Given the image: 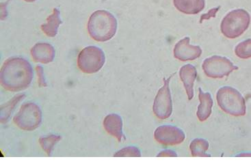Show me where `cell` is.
<instances>
[{"label": "cell", "instance_id": "1", "mask_svg": "<svg viewBox=\"0 0 251 168\" xmlns=\"http://www.w3.org/2000/svg\"><path fill=\"white\" fill-rule=\"evenodd\" d=\"M33 78L32 66L25 59L10 58L1 70V84L10 92L24 91L29 87Z\"/></svg>", "mask_w": 251, "mask_h": 168}, {"label": "cell", "instance_id": "23", "mask_svg": "<svg viewBox=\"0 0 251 168\" xmlns=\"http://www.w3.org/2000/svg\"><path fill=\"white\" fill-rule=\"evenodd\" d=\"M221 8V6L218 7V8H213V9L209 10L208 13L204 14L201 17L200 23H202L204 20H209L211 17H215L216 14L219 11V10Z\"/></svg>", "mask_w": 251, "mask_h": 168}, {"label": "cell", "instance_id": "21", "mask_svg": "<svg viewBox=\"0 0 251 168\" xmlns=\"http://www.w3.org/2000/svg\"><path fill=\"white\" fill-rule=\"evenodd\" d=\"M114 157H141L139 149L134 146L126 147L118 151Z\"/></svg>", "mask_w": 251, "mask_h": 168}, {"label": "cell", "instance_id": "10", "mask_svg": "<svg viewBox=\"0 0 251 168\" xmlns=\"http://www.w3.org/2000/svg\"><path fill=\"white\" fill-rule=\"evenodd\" d=\"M190 41V38L186 37L176 43L174 48L175 58L180 61L186 62L195 60L201 55V48L199 46H191Z\"/></svg>", "mask_w": 251, "mask_h": 168}, {"label": "cell", "instance_id": "14", "mask_svg": "<svg viewBox=\"0 0 251 168\" xmlns=\"http://www.w3.org/2000/svg\"><path fill=\"white\" fill-rule=\"evenodd\" d=\"M176 9L187 15H197L204 9L205 0H173Z\"/></svg>", "mask_w": 251, "mask_h": 168}, {"label": "cell", "instance_id": "25", "mask_svg": "<svg viewBox=\"0 0 251 168\" xmlns=\"http://www.w3.org/2000/svg\"><path fill=\"white\" fill-rule=\"evenodd\" d=\"M25 1H27V2H34V1H36V0H25Z\"/></svg>", "mask_w": 251, "mask_h": 168}, {"label": "cell", "instance_id": "2", "mask_svg": "<svg viewBox=\"0 0 251 168\" xmlns=\"http://www.w3.org/2000/svg\"><path fill=\"white\" fill-rule=\"evenodd\" d=\"M87 29L92 39L98 42H106L117 32V20L106 10H97L90 17Z\"/></svg>", "mask_w": 251, "mask_h": 168}, {"label": "cell", "instance_id": "22", "mask_svg": "<svg viewBox=\"0 0 251 168\" xmlns=\"http://www.w3.org/2000/svg\"><path fill=\"white\" fill-rule=\"evenodd\" d=\"M36 72L38 75V83L40 88L48 87V84L44 77V72H43V68L41 66H37L36 67Z\"/></svg>", "mask_w": 251, "mask_h": 168}, {"label": "cell", "instance_id": "6", "mask_svg": "<svg viewBox=\"0 0 251 168\" xmlns=\"http://www.w3.org/2000/svg\"><path fill=\"white\" fill-rule=\"evenodd\" d=\"M13 121L24 131H34L42 122V112L35 103H24L14 117Z\"/></svg>", "mask_w": 251, "mask_h": 168}, {"label": "cell", "instance_id": "18", "mask_svg": "<svg viewBox=\"0 0 251 168\" xmlns=\"http://www.w3.org/2000/svg\"><path fill=\"white\" fill-rule=\"evenodd\" d=\"M25 96L24 95H17V96L13 97V99L10 100L9 102L1 106V122H6L8 121V119L11 116L10 114H11L12 112L14 110L15 105L21 100H23Z\"/></svg>", "mask_w": 251, "mask_h": 168}, {"label": "cell", "instance_id": "17", "mask_svg": "<svg viewBox=\"0 0 251 168\" xmlns=\"http://www.w3.org/2000/svg\"><path fill=\"white\" fill-rule=\"evenodd\" d=\"M190 148L193 157H211V155L206 153V151L209 148V143L205 139L197 138L193 140L190 144Z\"/></svg>", "mask_w": 251, "mask_h": 168}, {"label": "cell", "instance_id": "4", "mask_svg": "<svg viewBox=\"0 0 251 168\" xmlns=\"http://www.w3.org/2000/svg\"><path fill=\"white\" fill-rule=\"evenodd\" d=\"M250 23L251 16L248 12L244 9L232 10L223 19L221 32L227 39H236L248 29Z\"/></svg>", "mask_w": 251, "mask_h": 168}, {"label": "cell", "instance_id": "3", "mask_svg": "<svg viewBox=\"0 0 251 168\" xmlns=\"http://www.w3.org/2000/svg\"><path fill=\"white\" fill-rule=\"evenodd\" d=\"M216 99L221 110L233 117L245 116L247 112L245 100L238 91L230 86L220 88Z\"/></svg>", "mask_w": 251, "mask_h": 168}, {"label": "cell", "instance_id": "9", "mask_svg": "<svg viewBox=\"0 0 251 168\" xmlns=\"http://www.w3.org/2000/svg\"><path fill=\"white\" fill-rule=\"evenodd\" d=\"M154 138L161 144L173 145L182 143L186 136L179 128L171 125H163L159 126L155 130Z\"/></svg>", "mask_w": 251, "mask_h": 168}, {"label": "cell", "instance_id": "24", "mask_svg": "<svg viewBox=\"0 0 251 168\" xmlns=\"http://www.w3.org/2000/svg\"><path fill=\"white\" fill-rule=\"evenodd\" d=\"M157 157H177L176 152L173 151V150H164V151L161 152Z\"/></svg>", "mask_w": 251, "mask_h": 168}, {"label": "cell", "instance_id": "13", "mask_svg": "<svg viewBox=\"0 0 251 168\" xmlns=\"http://www.w3.org/2000/svg\"><path fill=\"white\" fill-rule=\"evenodd\" d=\"M179 76L186 89L188 100L194 96V84L197 76V69L192 65L183 66L180 69Z\"/></svg>", "mask_w": 251, "mask_h": 168}, {"label": "cell", "instance_id": "12", "mask_svg": "<svg viewBox=\"0 0 251 168\" xmlns=\"http://www.w3.org/2000/svg\"><path fill=\"white\" fill-rule=\"evenodd\" d=\"M103 124L106 132L115 137L119 143L122 139L126 140L123 133V120L120 116L115 114H109L105 118Z\"/></svg>", "mask_w": 251, "mask_h": 168}, {"label": "cell", "instance_id": "20", "mask_svg": "<svg viewBox=\"0 0 251 168\" xmlns=\"http://www.w3.org/2000/svg\"><path fill=\"white\" fill-rule=\"evenodd\" d=\"M235 55L240 58H251V39L246 40L239 43L238 46L235 47Z\"/></svg>", "mask_w": 251, "mask_h": 168}, {"label": "cell", "instance_id": "15", "mask_svg": "<svg viewBox=\"0 0 251 168\" xmlns=\"http://www.w3.org/2000/svg\"><path fill=\"white\" fill-rule=\"evenodd\" d=\"M199 99L200 101V105H199L197 115L199 120L201 122H203L210 117L214 102H213L212 95H210V93H204L201 88H199Z\"/></svg>", "mask_w": 251, "mask_h": 168}, {"label": "cell", "instance_id": "7", "mask_svg": "<svg viewBox=\"0 0 251 168\" xmlns=\"http://www.w3.org/2000/svg\"><path fill=\"white\" fill-rule=\"evenodd\" d=\"M202 68L207 77L215 79L226 77L238 69V67L233 65L229 59L219 55H214L205 59L202 63Z\"/></svg>", "mask_w": 251, "mask_h": 168}, {"label": "cell", "instance_id": "8", "mask_svg": "<svg viewBox=\"0 0 251 168\" xmlns=\"http://www.w3.org/2000/svg\"><path fill=\"white\" fill-rule=\"evenodd\" d=\"M174 74L171 75L169 79H164L163 87L159 90L154 100L153 113L158 119L162 120L168 119L172 114L173 103L171 91H170L169 82L171 77Z\"/></svg>", "mask_w": 251, "mask_h": 168}, {"label": "cell", "instance_id": "16", "mask_svg": "<svg viewBox=\"0 0 251 168\" xmlns=\"http://www.w3.org/2000/svg\"><path fill=\"white\" fill-rule=\"evenodd\" d=\"M60 10L54 8L53 13L47 19L46 24L41 25V29L49 37H55L58 34L59 26L62 24L60 17Z\"/></svg>", "mask_w": 251, "mask_h": 168}, {"label": "cell", "instance_id": "11", "mask_svg": "<svg viewBox=\"0 0 251 168\" xmlns=\"http://www.w3.org/2000/svg\"><path fill=\"white\" fill-rule=\"evenodd\" d=\"M54 48L49 43H40L31 48V55L34 62L49 64L55 58Z\"/></svg>", "mask_w": 251, "mask_h": 168}, {"label": "cell", "instance_id": "5", "mask_svg": "<svg viewBox=\"0 0 251 168\" xmlns=\"http://www.w3.org/2000/svg\"><path fill=\"white\" fill-rule=\"evenodd\" d=\"M105 62L104 53L95 46L85 48L79 53L77 66L84 73L93 74L101 70Z\"/></svg>", "mask_w": 251, "mask_h": 168}, {"label": "cell", "instance_id": "19", "mask_svg": "<svg viewBox=\"0 0 251 168\" xmlns=\"http://www.w3.org/2000/svg\"><path fill=\"white\" fill-rule=\"evenodd\" d=\"M61 139V136L50 135V136L40 138L39 143L47 155L51 156L54 145Z\"/></svg>", "mask_w": 251, "mask_h": 168}]
</instances>
